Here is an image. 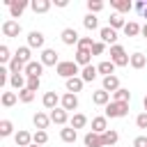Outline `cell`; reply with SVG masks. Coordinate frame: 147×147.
<instances>
[{
    "instance_id": "obj_1",
    "label": "cell",
    "mask_w": 147,
    "mask_h": 147,
    "mask_svg": "<svg viewBox=\"0 0 147 147\" xmlns=\"http://www.w3.org/2000/svg\"><path fill=\"white\" fill-rule=\"evenodd\" d=\"M55 74L69 80V78H76V76L80 74V69H78L76 60H62V62H60V64L55 67Z\"/></svg>"
},
{
    "instance_id": "obj_2",
    "label": "cell",
    "mask_w": 147,
    "mask_h": 147,
    "mask_svg": "<svg viewBox=\"0 0 147 147\" xmlns=\"http://www.w3.org/2000/svg\"><path fill=\"white\" fill-rule=\"evenodd\" d=\"M110 60L115 67H126L131 62V55H126V51L119 44H115V46H110Z\"/></svg>"
},
{
    "instance_id": "obj_3",
    "label": "cell",
    "mask_w": 147,
    "mask_h": 147,
    "mask_svg": "<svg viewBox=\"0 0 147 147\" xmlns=\"http://www.w3.org/2000/svg\"><path fill=\"white\" fill-rule=\"evenodd\" d=\"M129 115V103H119V101H110L106 106V117L117 119V117H126Z\"/></svg>"
},
{
    "instance_id": "obj_4",
    "label": "cell",
    "mask_w": 147,
    "mask_h": 147,
    "mask_svg": "<svg viewBox=\"0 0 147 147\" xmlns=\"http://www.w3.org/2000/svg\"><path fill=\"white\" fill-rule=\"evenodd\" d=\"M39 62H41L44 67H57L62 60L57 57V53H55L53 48H44V51H41V60H39Z\"/></svg>"
},
{
    "instance_id": "obj_5",
    "label": "cell",
    "mask_w": 147,
    "mask_h": 147,
    "mask_svg": "<svg viewBox=\"0 0 147 147\" xmlns=\"http://www.w3.org/2000/svg\"><path fill=\"white\" fill-rule=\"evenodd\" d=\"M2 34H5V37H18V34H21V23L14 21V18L5 21V23H2Z\"/></svg>"
},
{
    "instance_id": "obj_6",
    "label": "cell",
    "mask_w": 147,
    "mask_h": 147,
    "mask_svg": "<svg viewBox=\"0 0 147 147\" xmlns=\"http://www.w3.org/2000/svg\"><path fill=\"white\" fill-rule=\"evenodd\" d=\"M60 37H62V44H67V46H78V41H80L78 32H76L74 28H64Z\"/></svg>"
},
{
    "instance_id": "obj_7",
    "label": "cell",
    "mask_w": 147,
    "mask_h": 147,
    "mask_svg": "<svg viewBox=\"0 0 147 147\" xmlns=\"http://www.w3.org/2000/svg\"><path fill=\"white\" fill-rule=\"evenodd\" d=\"M99 37H101L103 44H113V46H115V41H117V30H113L110 25H106V28L99 30Z\"/></svg>"
},
{
    "instance_id": "obj_8",
    "label": "cell",
    "mask_w": 147,
    "mask_h": 147,
    "mask_svg": "<svg viewBox=\"0 0 147 147\" xmlns=\"http://www.w3.org/2000/svg\"><path fill=\"white\" fill-rule=\"evenodd\" d=\"M44 41H46V37H44L39 30H32V32L28 34V46H30V48H44Z\"/></svg>"
},
{
    "instance_id": "obj_9",
    "label": "cell",
    "mask_w": 147,
    "mask_h": 147,
    "mask_svg": "<svg viewBox=\"0 0 147 147\" xmlns=\"http://www.w3.org/2000/svg\"><path fill=\"white\" fill-rule=\"evenodd\" d=\"M67 119H69V113L60 106V108H55V110H51V122L53 124H60V126H64L67 124Z\"/></svg>"
},
{
    "instance_id": "obj_10",
    "label": "cell",
    "mask_w": 147,
    "mask_h": 147,
    "mask_svg": "<svg viewBox=\"0 0 147 147\" xmlns=\"http://www.w3.org/2000/svg\"><path fill=\"white\" fill-rule=\"evenodd\" d=\"M92 131H94V133H99V136H103V133L108 131V117H106V115L94 117V119H92Z\"/></svg>"
},
{
    "instance_id": "obj_11",
    "label": "cell",
    "mask_w": 147,
    "mask_h": 147,
    "mask_svg": "<svg viewBox=\"0 0 147 147\" xmlns=\"http://www.w3.org/2000/svg\"><path fill=\"white\" fill-rule=\"evenodd\" d=\"M83 142H85V147H106V145H103V136H99V133H94V131L85 133Z\"/></svg>"
},
{
    "instance_id": "obj_12",
    "label": "cell",
    "mask_w": 147,
    "mask_h": 147,
    "mask_svg": "<svg viewBox=\"0 0 147 147\" xmlns=\"http://www.w3.org/2000/svg\"><path fill=\"white\" fill-rule=\"evenodd\" d=\"M41 74H44V64L41 62H30L28 67H25V76L28 78H41Z\"/></svg>"
},
{
    "instance_id": "obj_13",
    "label": "cell",
    "mask_w": 147,
    "mask_h": 147,
    "mask_svg": "<svg viewBox=\"0 0 147 147\" xmlns=\"http://www.w3.org/2000/svg\"><path fill=\"white\" fill-rule=\"evenodd\" d=\"M9 85L14 87V90H25L28 87V76L25 74H11V78H9Z\"/></svg>"
},
{
    "instance_id": "obj_14",
    "label": "cell",
    "mask_w": 147,
    "mask_h": 147,
    "mask_svg": "<svg viewBox=\"0 0 147 147\" xmlns=\"http://www.w3.org/2000/svg\"><path fill=\"white\" fill-rule=\"evenodd\" d=\"M60 101H62V99H60V96L55 94V90H53V92H46V94H44V99H41L44 108H48V110H55Z\"/></svg>"
},
{
    "instance_id": "obj_15",
    "label": "cell",
    "mask_w": 147,
    "mask_h": 147,
    "mask_svg": "<svg viewBox=\"0 0 147 147\" xmlns=\"http://www.w3.org/2000/svg\"><path fill=\"white\" fill-rule=\"evenodd\" d=\"M60 103H62V108H64L67 113H69V110H76V108H78V96L71 94V92H67V94H62V101H60Z\"/></svg>"
},
{
    "instance_id": "obj_16",
    "label": "cell",
    "mask_w": 147,
    "mask_h": 147,
    "mask_svg": "<svg viewBox=\"0 0 147 147\" xmlns=\"http://www.w3.org/2000/svg\"><path fill=\"white\" fill-rule=\"evenodd\" d=\"M32 122H34L37 131H46V129H48V124H51V115H46V113H34Z\"/></svg>"
},
{
    "instance_id": "obj_17",
    "label": "cell",
    "mask_w": 147,
    "mask_h": 147,
    "mask_svg": "<svg viewBox=\"0 0 147 147\" xmlns=\"http://www.w3.org/2000/svg\"><path fill=\"white\" fill-rule=\"evenodd\" d=\"M14 140H16V147H30L32 145V136L28 131H23V129H18L14 133Z\"/></svg>"
},
{
    "instance_id": "obj_18",
    "label": "cell",
    "mask_w": 147,
    "mask_h": 147,
    "mask_svg": "<svg viewBox=\"0 0 147 147\" xmlns=\"http://www.w3.org/2000/svg\"><path fill=\"white\" fill-rule=\"evenodd\" d=\"M51 5H53L51 0H32V2H30V9H32L34 14H46V11L51 9Z\"/></svg>"
},
{
    "instance_id": "obj_19",
    "label": "cell",
    "mask_w": 147,
    "mask_h": 147,
    "mask_svg": "<svg viewBox=\"0 0 147 147\" xmlns=\"http://www.w3.org/2000/svg\"><path fill=\"white\" fill-rule=\"evenodd\" d=\"M90 62H92V51H87V48H78V51H76V64H78V67H80V64L87 67Z\"/></svg>"
},
{
    "instance_id": "obj_20",
    "label": "cell",
    "mask_w": 147,
    "mask_h": 147,
    "mask_svg": "<svg viewBox=\"0 0 147 147\" xmlns=\"http://www.w3.org/2000/svg\"><path fill=\"white\" fill-rule=\"evenodd\" d=\"M101 90H106V92L115 94V92L119 90V78H117V76H106V78H103V87H101Z\"/></svg>"
},
{
    "instance_id": "obj_21",
    "label": "cell",
    "mask_w": 147,
    "mask_h": 147,
    "mask_svg": "<svg viewBox=\"0 0 147 147\" xmlns=\"http://www.w3.org/2000/svg\"><path fill=\"white\" fill-rule=\"evenodd\" d=\"M92 101L96 103V106H108L110 103V92H106V90H96L94 94H92Z\"/></svg>"
},
{
    "instance_id": "obj_22",
    "label": "cell",
    "mask_w": 147,
    "mask_h": 147,
    "mask_svg": "<svg viewBox=\"0 0 147 147\" xmlns=\"http://www.w3.org/2000/svg\"><path fill=\"white\" fill-rule=\"evenodd\" d=\"M25 7H28V2H25V0H14V2H11V7H9L11 18H18V16L25 11Z\"/></svg>"
},
{
    "instance_id": "obj_23",
    "label": "cell",
    "mask_w": 147,
    "mask_h": 147,
    "mask_svg": "<svg viewBox=\"0 0 147 147\" xmlns=\"http://www.w3.org/2000/svg\"><path fill=\"white\" fill-rule=\"evenodd\" d=\"M99 76V69L94 67V64H87V67H83V71H80V78L85 80V83H90V80H94Z\"/></svg>"
},
{
    "instance_id": "obj_24",
    "label": "cell",
    "mask_w": 147,
    "mask_h": 147,
    "mask_svg": "<svg viewBox=\"0 0 147 147\" xmlns=\"http://www.w3.org/2000/svg\"><path fill=\"white\" fill-rule=\"evenodd\" d=\"M83 85H85V80H83L80 76H76V78H69V80H67V92L76 94V92H80V90H83Z\"/></svg>"
},
{
    "instance_id": "obj_25",
    "label": "cell",
    "mask_w": 147,
    "mask_h": 147,
    "mask_svg": "<svg viewBox=\"0 0 147 147\" xmlns=\"http://www.w3.org/2000/svg\"><path fill=\"white\" fill-rule=\"evenodd\" d=\"M25 67H28V64H25L21 57H16V55H14L11 62H9V71H11V74H25Z\"/></svg>"
},
{
    "instance_id": "obj_26",
    "label": "cell",
    "mask_w": 147,
    "mask_h": 147,
    "mask_svg": "<svg viewBox=\"0 0 147 147\" xmlns=\"http://www.w3.org/2000/svg\"><path fill=\"white\" fill-rule=\"evenodd\" d=\"M99 74H103V78L106 76H115V64H113V60H103V62H99Z\"/></svg>"
},
{
    "instance_id": "obj_27",
    "label": "cell",
    "mask_w": 147,
    "mask_h": 147,
    "mask_svg": "<svg viewBox=\"0 0 147 147\" xmlns=\"http://www.w3.org/2000/svg\"><path fill=\"white\" fill-rule=\"evenodd\" d=\"M129 64H131L133 69H142V67L147 64V55H145V53H133V55H131V62H129Z\"/></svg>"
},
{
    "instance_id": "obj_28",
    "label": "cell",
    "mask_w": 147,
    "mask_h": 147,
    "mask_svg": "<svg viewBox=\"0 0 147 147\" xmlns=\"http://www.w3.org/2000/svg\"><path fill=\"white\" fill-rule=\"evenodd\" d=\"M60 138H62L64 142H76V138H78V131H76V129H71V126H64V129L60 131Z\"/></svg>"
},
{
    "instance_id": "obj_29",
    "label": "cell",
    "mask_w": 147,
    "mask_h": 147,
    "mask_svg": "<svg viewBox=\"0 0 147 147\" xmlns=\"http://www.w3.org/2000/svg\"><path fill=\"white\" fill-rule=\"evenodd\" d=\"M110 7H115L117 11H131L133 2L131 0H110Z\"/></svg>"
},
{
    "instance_id": "obj_30",
    "label": "cell",
    "mask_w": 147,
    "mask_h": 147,
    "mask_svg": "<svg viewBox=\"0 0 147 147\" xmlns=\"http://www.w3.org/2000/svg\"><path fill=\"white\" fill-rule=\"evenodd\" d=\"M85 124H87V117H85L83 113H76V115L71 117V122H69V126H71V129H76V131H78V129H83Z\"/></svg>"
},
{
    "instance_id": "obj_31",
    "label": "cell",
    "mask_w": 147,
    "mask_h": 147,
    "mask_svg": "<svg viewBox=\"0 0 147 147\" xmlns=\"http://www.w3.org/2000/svg\"><path fill=\"white\" fill-rule=\"evenodd\" d=\"M140 30H142V28H140L136 21H129V23L124 25V34H126V37H138V34H140Z\"/></svg>"
},
{
    "instance_id": "obj_32",
    "label": "cell",
    "mask_w": 147,
    "mask_h": 147,
    "mask_svg": "<svg viewBox=\"0 0 147 147\" xmlns=\"http://www.w3.org/2000/svg\"><path fill=\"white\" fill-rule=\"evenodd\" d=\"M113 101H119V103H129V101H131V92H129V90H124V87H119V90L113 94Z\"/></svg>"
},
{
    "instance_id": "obj_33",
    "label": "cell",
    "mask_w": 147,
    "mask_h": 147,
    "mask_svg": "<svg viewBox=\"0 0 147 147\" xmlns=\"http://www.w3.org/2000/svg\"><path fill=\"white\" fill-rule=\"evenodd\" d=\"M16 101H18V92H2V106L5 108H11Z\"/></svg>"
},
{
    "instance_id": "obj_34",
    "label": "cell",
    "mask_w": 147,
    "mask_h": 147,
    "mask_svg": "<svg viewBox=\"0 0 147 147\" xmlns=\"http://www.w3.org/2000/svg\"><path fill=\"white\" fill-rule=\"evenodd\" d=\"M117 140H119V133H117L115 129H108V131L103 133V145H106V147H110V145H115Z\"/></svg>"
},
{
    "instance_id": "obj_35",
    "label": "cell",
    "mask_w": 147,
    "mask_h": 147,
    "mask_svg": "<svg viewBox=\"0 0 147 147\" xmlns=\"http://www.w3.org/2000/svg\"><path fill=\"white\" fill-rule=\"evenodd\" d=\"M83 25H85V30H90V32H92V30H96V28H99V18H96L94 14H87V16L83 18Z\"/></svg>"
},
{
    "instance_id": "obj_36",
    "label": "cell",
    "mask_w": 147,
    "mask_h": 147,
    "mask_svg": "<svg viewBox=\"0 0 147 147\" xmlns=\"http://www.w3.org/2000/svg\"><path fill=\"white\" fill-rule=\"evenodd\" d=\"M108 25H110L113 30H119V28L124 30V25H126V21H124V18H122L119 14H113V16L108 18Z\"/></svg>"
},
{
    "instance_id": "obj_37",
    "label": "cell",
    "mask_w": 147,
    "mask_h": 147,
    "mask_svg": "<svg viewBox=\"0 0 147 147\" xmlns=\"http://www.w3.org/2000/svg\"><path fill=\"white\" fill-rule=\"evenodd\" d=\"M11 133H14V124H11L9 119H0V136L7 138V136H11Z\"/></svg>"
},
{
    "instance_id": "obj_38",
    "label": "cell",
    "mask_w": 147,
    "mask_h": 147,
    "mask_svg": "<svg viewBox=\"0 0 147 147\" xmlns=\"http://www.w3.org/2000/svg\"><path fill=\"white\" fill-rule=\"evenodd\" d=\"M16 57H21L25 64H30L32 60H30V46H21L18 51H16Z\"/></svg>"
},
{
    "instance_id": "obj_39",
    "label": "cell",
    "mask_w": 147,
    "mask_h": 147,
    "mask_svg": "<svg viewBox=\"0 0 147 147\" xmlns=\"http://www.w3.org/2000/svg\"><path fill=\"white\" fill-rule=\"evenodd\" d=\"M32 99H34V92H32V90H28V87H25V90H21V92H18V101L30 103Z\"/></svg>"
},
{
    "instance_id": "obj_40",
    "label": "cell",
    "mask_w": 147,
    "mask_h": 147,
    "mask_svg": "<svg viewBox=\"0 0 147 147\" xmlns=\"http://www.w3.org/2000/svg\"><path fill=\"white\" fill-rule=\"evenodd\" d=\"M46 140H48V133H46V131H34V133H32V142H34V145H44Z\"/></svg>"
},
{
    "instance_id": "obj_41",
    "label": "cell",
    "mask_w": 147,
    "mask_h": 147,
    "mask_svg": "<svg viewBox=\"0 0 147 147\" xmlns=\"http://www.w3.org/2000/svg\"><path fill=\"white\" fill-rule=\"evenodd\" d=\"M87 9H90V14H96L103 9V2L101 0H87Z\"/></svg>"
},
{
    "instance_id": "obj_42",
    "label": "cell",
    "mask_w": 147,
    "mask_h": 147,
    "mask_svg": "<svg viewBox=\"0 0 147 147\" xmlns=\"http://www.w3.org/2000/svg\"><path fill=\"white\" fill-rule=\"evenodd\" d=\"M92 46H94L92 37H80V41H78V48H87V51H92Z\"/></svg>"
},
{
    "instance_id": "obj_43",
    "label": "cell",
    "mask_w": 147,
    "mask_h": 147,
    "mask_svg": "<svg viewBox=\"0 0 147 147\" xmlns=\"http://www.w3.org/2000/svg\"><path fill=\"white\" fill-rule=\"evenodd\" d=\"M14 55H9V48L7 46H0V62H11Z\"/></svg>"
},
{
    "instance_id": "obj_44",
    "label": "cell",
    "mask_w": 147,
    "mask_h": 147,
    "mask_svg": "<svg viewBox=\"0 0 147 147\" xmlns=\"http://www.w3.org/2000/svg\"><path fill=\"white\" fill-rule=\"evenodd\" d=\"M106 51V44L103 41H94V46H92V55H101Z\"/></svg>"
},
{
    "instance_id": "obj_45",
    "label": "cell",
    "mask_w": 147,
    "mask_h": 147,
    "mask_svg": "<svg viewBox=\"0 0 147 147\" xmlns=\"http://www.w3.org/2000/svg\"><path fill=\"white\" fill-rule=\"evenodd\" d=\"M39 85H41V78H28V90L37 92V90H39Z\"/></svg>"
},
{
    "instance_id": "obj_46",
    "label": "cell",
    "mask_w": 147,
    "mask_h": 147,
    "mask_svg": "<svg viewBox=\"0 0 147 147\" xmlns=\"http://www.w3.org/2000/svg\"><path fill=\"white\" fill-rule=\"evenodd\" d=\"M136 124H138V129H147V113H140L136 117Z\"/></svg>"
},
{
    "instance_id": "obj_47",
    "label": "cell",
    "mask_w": 147,
    "mask_h": 147,
    "mask_svg": "<svg viewBox=\"0 0 147 147\" xmlns=\"http://www.w3.org/2000/svg\"><path fill=\"white\" fill-rule=\"evenodd\" d=\"M133 147H147V136H138L133 140Z\"/></svg>"
},
{
    "instance_id": "obj_48",
    "label": "cell",
    "mask_w": 147,
    "mask_h": 147,
    "mask_svg": "<svg viewBox=\"0 0 147 147\" xmlns=\"http://www.w3.org/2000/svg\"><path fill=\"white\" fill-rule=\"evenodd\" d=\"M133 7L142 14V11H145V7H147V0H138V2H133Z\"/></svg>"
},
{
    "instance_id": "obj_49",
    "label": "cell",
    "mask_w": 147,
    "mask_h": 147,
    "mask_svg": "<svg viewBox=\"0 0 147 147\" xmlns=\"http://www.w3.org/2000/svg\"><path fill=\"white\" fill-rule=\"evenodd\" d=\"M67 5H69L67 0H55V7H67Z\"/></svg>"
},
{
    "instance_id": "obj_50",
    "label": "cell",
    "mask_w": 147,
    "mask_h": 147,
    "mask_svg": "<svg viewBox=\"0 0 147 147\" xmlns=\"http://www.w3.org/2000/svg\"><path fill=\"white\" fill-rule=\"evenodd\" d=\"M140 34H142V37H145V39H147V23H145V25H142V30H140Z\"/></svg>"
},
{
    "instance_id": "obj_51",
    "label": "cell",
    "mask_w": 147,
    "mask_h": 147,
    "mask_svg": "<svg viewBox=\"0 0 147 147\" xmlns=\"http://www.w3.org/2000/svg\"><path fill=\"white\" fill-rule=\"evenodd\" d=\"M142 106H145V113H147V96L142 99Z\"/></svg>"
},
{
    "instance_id": "obj_52",
    "label": "cell",
    "mask_w": 147,
    "mask_h": 147,
    "mask_svg": "<svg viewBox=\"0 0 147 147\" xmlns=\"http://www.w3.org/2000/svg\"><path fill=\"white\" fill-rule=\"evenodd\" d=\"M140 16H142V18H147V7H145V11H142V14H140Z\"/></svg>"
},
{
    "instance_id": "obj_53",
    "label": "cell",
    "mask_w": 147,
    "mask_h": 147,
    "mask_svg": "<svg viewBox=\"0 0 147 147\" xmlns=\"http://www.w3.org/2000/svg\"><path fill=\"white\" fill-rule=\"evenodd\" d=\"M30 147H41V145H34V142H32V145H30Z\"/></svg>"
}]
</instances>
